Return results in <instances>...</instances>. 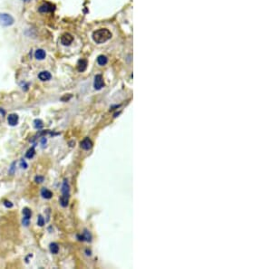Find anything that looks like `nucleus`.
I'll return each instance as SVG.
<instances>
[{"mask_svg": "<svg viewBox=\"0 0 272 269\" xmlns=\"http://www.w3.org/2000/svg\"><path fill=\"white\" fill-rule=\"evenodd\" d=\"M14 24V18L8 14H0V24L5 27L11 26Z\"/></svg>", "mask_w": 272, "mask_h": 269, "instance_id": "2", "label": "nucleus"}, {"mask_svg": "<svg viewBox=\"0 0 272 269\" xmlns=\"http://www.w3.org/2000/svg\"><path fill=\"white\" fill-rule=\"evenodd\" d=\"M37 225L40 226H43L45 225V219H44V217H42V215H39V216H38Z\"/></svg>", "mask_w": 272, "mask_h": 269, "instance_id": "20", "label": "nucleus"}, {"mask_svg": "<svg viewBox=\"0 0 272 269\" xmlns=\"http://www.w3.org/2000/svg\"><path fill=\"white\" fill-rule=\"evenodd\" d=\"M21 167L24 168V169H27V164L26 163V161H21Z\"/></svg>", "mask_w": 272, "mask_h": 269, "instance_id": "23", "label": "nucleus"}, {"mask_svg": "<svg viewBox=\"0 0 272 269\" xmlns=\"http://www.w3.org/2000/svg\"><path fill=\"white\" fill-rule=\"evenodd\" d=\"M87 68V61L85 59H81L78 61L77 69L79 72H85Z\"/></svg>", "mask_w": 272, "mask_h": 269, "instance_id": "11", "label": "nucleus"}, {"mask_svg": "<svg viewBox=\"0 0 272 269\" xmlns=\"http://www.w3.org/2000/svg\"><path fill=\"white\" fill-rule=\"evenodd\" d=\"M62 193L63 195H66V196H70V187L67 180H64L63 186H62Z\"/></svg>", "mask_w": 272, "mask_h": 269, "instance_id": "12", "label": "nucleus"}, {"mask_svg": "<svg viewBox=\"0 0 272 269\" xmlns=\"http://www.w3.org/2000/svg\"><path fill=\"white\" fill-rule=\"evenodd\" d=\"M77 238H79L80 241H84V240H86L87 242L92 241V235H91V233L88 230H86V229L85 230L83 236H78Z\"/></svg>", "mask_w": 272, "mask_h": 269, "instance_id": "10", "label": "nucleus"}, {"mask_svg": "<svg viewBox=\"0 0 272 269\" xmlns=\"http://www.w3.org/2000/svg\"><path fill=\"white\" fill-rule=\"evenodd\" d=\"M61 44L63 45H70L72 43H73V36L71 35V34H69V33H65V34H64V35L61 36Z\"/></svg>", "mask_w": 272, "mask_h": 269, "instance_id": "4", "label": "nucleus"}, {"mask_svg": "<svg viewBox=\"0 0 272 269\" xmlns=\"http://www.w3.org/2000/svg\"><path fill=\"white\" fill-rule=\"evenodd\" d=\"M35 180L37 183H41V182L44 181V177H42V176H36V177L35 178Z\"/></svg>", "mask_w": 272, "mask_h": 269, "instance_id": "21", "label": "nucleus"}, {"mask_svg": "<svg viewBox=\"0 0 272 269\" xmlns=\"http://www.w3.org/2000/svg\"><path fill=\"white\" fill-rule=\"evenodd\" d=\"M18 115L15 113H11L7 117V122L10 126H15L18 123Z\"/></svg>", "mask_w": 272, "mask_h": 269, "instance_id": "7", "label": "nucleus"}, {"mask_svg": "<svg viewBox=\"0 0 272 269\" xmlns=\"http://www.w3.org/2000/svg\"><path fill=\"white\" fill-rule=\"evenodd\" d=\"M35 153H36V150H35V147H32L31 149H29L27 150V152L26 154V157L27 159H32L33 157L35 156Z\"/></svg>", "mask_w": 272, "mask_h": 269, "instance_id": "19", "label": "nucleus"}, {"mask_svg": "<svg viewBox=\"0 0 272 269\" xmlns=\"http://www.w3.org/2000/svg\"><path fill=\"white\" fill-rule=\"evenodd\" d=\"M92 147H93V142L89 138H85L83 140L81 141V148L82 149H84L85 150H88Z\"/></svg>", "mask_w": 272, "mask_h": 269, "instance_id": "8", "label": "nucleus"}, {"mask_svg": "<svg viewBox=\"0 0 272 269\" xmlns=\"http://www.w3.org/2000/svg\"><path fill=\"white\" fill-rule=\"evenodd\" d=\"M112 37V33L106 28H102L94 32L93 39L96 44H103Z\"/></svg>", "mask_w": 272, "mask_h": 269, "instance_id": "1", "label": "nucleus"}, {"mask_svg": "<svg viewBox=\"0 0 272 269\" xmlns=\"http://www.w3.org/2000/svg\"><path fill=\"white\" fill-rule=\"evenodd\" d=\"M69 198L70 196H66V195H62L61 198H60V204L62 207L65 208L68 206V202H69Z\"/></svg>", "mask_w": 272, "mask_h": 269, "instance_id": "15", "label": "nucleus"}, {"mask_svg": "<svg viewBox=\"0 0 272 269\" xmlns=\"http://www.w3.org/2000/svg\"><path fill=\"white\" fill-rule=\"evenodd\" d=\"M45 52L43 49H37L36 53H35V57L37 60H44L45 58Z\"/></svg>", "mask_w": 272, "mask_h": 269, "instance_id": "13", "label": "nucleus"}, {"mask_svg": "<svg viewBox=\"0 0 272 269\" xmlns=\"http://www.w3.org/2000/svg\"><path fill=\"white\" fill-rule=\"evenodd\" d=\"M51 77H52V75H51V73H49L48 71H43V72H41V73L38 74V78H39L41 81H43V82L49 81V80L51 79Z\"/></svg>", "mask_w": 272, "mask_h": 269, "instance_id": "9", "label": "nucleus"}, {"mask_svg": "<svg viewBox=\"0 0 272 269\" xmlns=\"http://www.w3.org/2000/svg\"><path fill=\"white\" fill-rule=\"evenodd\" d=\"M4 205L6 207V208H12L13 207V204L10 202V201H7V200H6L5 202H4Z\"/></svg>", "mask_w": 272, "mask_h": 269, "instance_id": "22", "label": "nucleus"}, {"mask_svg": "<svg viewBox=\"0 0 272 269\" xmlns=\"http://www.w3.org/2000/svg\"><path fill=\"white\" fill-rule=\"evenodd\" d=\"M23 214H24V218H23V224L27 226L29 225V220H30V217H31V215H32V212L31 210L28 208H24L23 209Z\"/></svg>", "mask_w": 272, "mask_h": 269, "instance_id": "6", "label": "nucleus"}, {"mask_svg": "<svg viewBox=\"0 0 272 269\" xmlns=\"http://www.w3.org/2000/svg\"><path fill=\"white\" fill-rule=\"evenodd\" d=\"M34 126H35V128H36V130H41V129L43 128L44 124H43V122L41 121L40 119H36V120L34 121Z\"/></svg>", "mask_w": 272, "mask_h": 269, "instance_id": "18", "label": "nucleus"}, {"mask_svg": "<svg viewBox=\"0 0 272 269\" xmlns=\"http://www.w3.org/2000/svg\"><path fill=\"white\" fill-rule=\"evenodd\" d=\"M23 1H24V2H29L30 0H23Z\"/></svg>", "mask_w": 272, "mask_h": 269, "instance_id": "24", "label": "nucleus"}, {"mask_svg": "<svg viewBox=\"0 0 272 269\" xmlns=\"http://www.w3.org/2000/svg\"><path fill=\"white\" fill-rule=\"evenodd\" d=\"M54 10H55V6L51 3H44L38 8V11L40 13H49Z\"/></svg>", "mask_w": 272, "mask_h": 269, "instance_id": "5", "label": "nucleus"}, {"mask_svg": "<svg viewBox=\"0 0 272 269\" xmlns=\"http://www.w3.org/2000/svg\"><path fill=\"white\" fill-rule=\"evenodd\" d=\"M49 248H50V251L52 254H57L59 251V247L56 243H51L50 246H49Z\"/></svg>", "mask_w": 272, "mask_h": 269, "instance_id": "17", "label": "nucleus"}, {"mask_svg": "<svg viewBox=\"0 0 272 269\" xmlns=\"http://www.w3.org/2000/svg\"><path fill=\"white\" fill-rule=\"evenodd\" d=\"M107 62H108V59H107V57L105 55H103V54L99 55L98 58H97V63H98L99 65L103 66V65H105L107 64Z\"/></svg>", "mask_w": 272, "mask_h": 269, "instance_id": "16", "label": "nucleus"}, {"mask_svg": "<svg viewBox=\"0 0 272 269\" xmlns=\"http://www.w3.org/2000/svg\"><path fill=\"white\" fill-rule=\"evenodd\" d=\"M94 86L95 90H101L104 86V82L103 79V76L101 74H97L94 77Z\"/></svg>", "mask_w": 272, "mask_h": 269, "instance_id": "3", "label": "nucleus"}, {"mask_svg": "<svg viewBox=\"0 0 272 269\" xmlns=\"http://www.w3.org/2000/svg\"><path fill=\"white\" fill-rule=\"evenodd\" d=\"M41 196H42L44 198L50 199L53 197V193H52V191H50L49 189L44 188V189H42V190H41Z\"/></svg>", "mask_w": 272, "mask_h": 269, "instance_id": "14", "label": "nucleus"}]
</instances>
